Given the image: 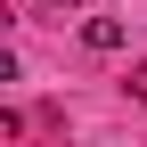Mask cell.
Instances as JSON below:
<instances>
[{"mask_svg": "<svg viewBox=\"0 0 147 147\" xmlns=\"http://www.w3.org/2000/svg\"><path fill=\"white\" fill-rule=\"evenodd\" d=\"M123 41H131V33H123V16H82V49H90V57H115Z\"/></svg>", "mask_w": 147, "mask_h": 147, "instance_id": "cell-1", "label": "cell"}, {"mask_svg": "<svg viewBox=\"0 0 147 147\" xmlns=\"http://www.w3.org/2000/svg\"><path fill=\"white\" fill-rule=\"evenodd\" d=\"M49 8H82V0H49Z\"/></svg>", "mask_w": 147, "mask_h": 147, "instance_id": "cell-2", "label": "cell"}]
</instances>
